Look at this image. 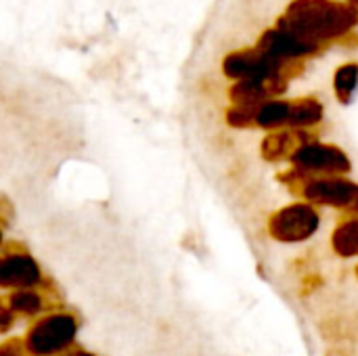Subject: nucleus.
Instances as JSON below:
<instances>
[{
	"label": "nucleus",
	"mask_w": 358,
	"mask_h": 356,
	"mask_svg": "<svg viewBox=\"0 0 358 356\" xmlns=\"http://www.w3.org/2000/svg\"><path fill=\"white\" fill-rule=\"evenodd\" d=\"M42 308V298L36 292L21 290L10 298V311L21 315H36Z\"/></svg>",
	"instance_id": "obj_13"
},
{
	"label": "nucleus",
	"mask_w": 358,
	"mask_h": 356,
	"mask_svg": "<svg viewBox=\"0 0 358 356\" xmlns=\"http://www.w3.org/2000/svg\"><path fill=\"white\" fill-rule=\"evenodd\" d=\"M287 120H289V101L271 99L256 109L254 126H260L266 130H279L287 126Z\"/></svg>",
	"instance_id": "obj_10"
},
{
	"label": "nucleus",
	"mask_w": 358,
	"mask_h": 356,
	"mask_svg": "<svg viewBox=\"0 0 358 356\" xmlns=\"http://www.w3.org/2000/svg\"><path fill=\"white\" fill-rule=\"evenodd\" d=\"M308 141L310 138L304 130H275L262 141V155L268 162H281L292 157L294 151Z\"/></svg>",
	"instance_id": "obj_8"
},
{
	"label": "nucleus",
	"mask_w": 358,
	"mask_h": 356,
	"mask_svg": "<svg viewBox=\"0 0 358 356\" xmlns=\"http://www.w3.org/2000/svg\"><path fill=\"white\" fill-rule=\"evenodd\" d=\"M323 120V105L313 97H302L289 101V120L287 126L292 130H306L317 126Z\"/></svg>",
	"instance_id": "obj_9"
},
{
	"label": "nucleus",
	"mask_w": 358,
	"mask_h": 356,
	"mask_svg": "<svg viewBox=\"0 0 358 356\" xmlns=\"http://www.w3.org/2000/svg\"><path fill=\"white\" fill-rule=\"evenodd\" d=\"M0 241H2V233H0Z\"/></svg>",
	"instance_id": "obj_19"
},
{
	"label": "nucleus",
	"mask_w": 358,
	"mask_h": 356,
	"mask_svg": "<svg viewBox=\"0 0 358 356\" xmlns=\"http://www.w3.org/2000/svg\"><path fill=\"white\" fill-rule=\"evenodd\" d=\"M334 90L342 105H350L358 92V63H344L334 76Z\"/></svg>",
	"instance_id": "obj_11"
},
{
	"label": "nucleus",
	"mask_w": 358,
	"mask_h": 356,
	"mask_svg": "<svg viewBox=\"0 0 358 356\" xmlns=\"http://www.w3.org/2000/svg\"><path fill=\"white\" fill-rule=\"evenodd\" d=\"M10 323H13V317H10L4 308H0V332L8 329V327H10Z\"/></svg>",
	"instance_id": "obj_16"
},
{
	"label": "nucleus",
	"mask_w": 358,
	"mask_h": 356,
	"mask_svg": "<svg viewBox=\"0 0 358 356\" xmlns=\"http://www.w3.org/2000/svg\"><path fill=\"white\" fill-rule=\"evenodd\" d=\"M302 197L310 206H329L358 216V185L342 176H317L302 180Z\"/></svg>",
	"instance_id": "obj_4"
},
{
	"label": "nucleus",
	"mask_w": 358,
	"mask_h": 356,
	"mask_svg": "<svg viewBox=\"0 0 358 356\" xmlns=\"http://www.w3.org/2000/svg\"><path fill=\"white\" fill-rule=\"evenodd\" d=\"M331 243H334V250L340 256H346V258L358 256V216L342 222L336 229Z\"/></svg>",
	"instance_id": "obj_12"
},
{
	"label": "nucleus",
	"mask_w": 358,
	"mask_h": 356,
	"mask_svg": "<svg viewBox=\"0 0 358 356\" xmlns=\"http://www.w3.org/2000/svg\"><path fill=\"white\" fill-rule=\"evenodd\" d=\"M346 2H348V4H352L355 8H358V0H346Z\"/></svg>",
	"instance_id": "obj_17"
},
{
	"label": "nucleus",
	"mask_w": 358,
	"mask_h": 356,
	"mask_svg": "<svg viewBox=\"0 0 358 356\" xmlns=\"http://www.w3.org/2000/svg\"><path fill=\"white\" fill-rule=\"evenodd\" d=\"M358 25V8L340 0H294L277 21V27L325 46L346 38Z\"/></svg>",
	"instance_id": "obj_1"
},
{
	"label": "nucleus",
	"mask_w": 358,
	"mask_h": 356,
	"mask_svg": "<svg viewBox=\"0 0 358 356\" xmlns=\"http://www.w3.org/2000/svg\"><path fill=\"white\" fill-rule=\"evenodd\" d=\"M0 356H25V350L17 342H6L0 348Z\"/></svg>",
	"instance_id": "obj_15"
},
{
	"label": "nucleus",
	"mask_w": 358,
	"mask_h": 356,
	"mask_svg": "<svg viewBox=\"0 0 358 356\" xmlns=\"http://www.w3.org/2000/svg\"><path fill=\"white\" fill-rule=\"evenodd\" d=\"M289 159L294 164V172H292L294 183L296 180L302 183L306 178H317V176H340L350 170V159L342 149L315 141L300 145Z\"/></svg>",
	"instance_id": "obj_2"
},
{
	"label": "nucleus",
	"mask_w": 358,
	"mask_h": 356,
	"mask_svg": "<svg viewBox=\"0 0 358 356\" xmlns=\"http://www.w3.org/2000/svg\"><path fill=\"white\" fill-rule=\"evenodd\" d=\"M40 279L38 264L25 254H13L0 260V285L6 287H34Z\"/></svg>",
	"instance_id": "obj_7"
},
{
	"label": "nucleus",
	"mask_w": 358,
	"mask_h": 356,
	"mask_svg": "<svg viewBox=\"0 0 358 356\" xmlns=\"http://www.w3.org/2000/svg\"><path fill=\"white\" fill-rule=\"evenodd\" d=\"M73 356H92V355H88V353H78V355H73Z\"/></svg>",
	"instance_id": "obj_18"
},
{
	"label": "nucleus",
	"mask_w": 358,
	"mask_h": 356,
	"mask_svg": "<svg viewBox=\"0 0 358 356\" xmlns=\"http://www.w3.org/2000/svg\"><path fill=\"white\" fill-rule=\"evenodd\" d=\"M319 222L321 218L317 208L306 201H300V204H289L279 212H275L268 220V231L277 241L298 243L313 237L319 229Z\"/></svg>",
	"instance_id": "obj_3"
},
{
	"label": "nucleus",
	"mask_w": 358,
	"mask_h": 356,
	"mask_svg": "<svg viewBox=\"0 0 358 356\" xmlns=\"http://www.w3.org/2000/svg\"><path fill=\"white\" fill-rule=\"evenodd\" d=\"M76 332L78 323L69 315L40 319L27 336V348L34 356H55L73 342Z\"/></svg>",
	"instance_id": "obj_5"
},
{
	"label": "nucleus",
	"mask_w": 358,
	"mask_h": 356,
	"mask_svg": "<svg viewBox=\"0 0 358 356\" xmlns=\"http://www.w3.org/2000/svg\"><path fill=\"white\" fill-rule=\"evenodd\" d=\"M256 109H258V107H241V105H235V107L229 111V124H231V126H237V128L254 126Z\"/></svg>",
	"instance_id": "obj_14"
},
{
	"label": "nucleus",
	"mask_w": 358,
	"mask_h": 356,
	"mask_svg": "<svg viewBox=\"0 0 358 356\" xmlns=\"http://www.w3.org/2000/svg\"><path fill=\"white\" fill-rule=\"evenodd\" d=\"M357 271H358V269H357Z\"/></svg>",
	"instance_id": "obj_20"
},
{
	"label": "nucleus",
	"mask_w": 358,
	"mask_h": 356,
	"mask_svg": "<svg viewBox=\"0 0 358 356\" xmlns=\"http://www.w3.org/2000/svg\"><path fill=\"white\" fill-rule=\"evenodd\" d=\"M258 50H262L264 55L273 57V59H279V61H285V63H296L298 59H304V57H313L317 55L323 46L319 44H313L308 40H302L281 27H268L260 40H258Z\"/></svg>",
	"instance_id": "obj_6"
}]
</instances>
